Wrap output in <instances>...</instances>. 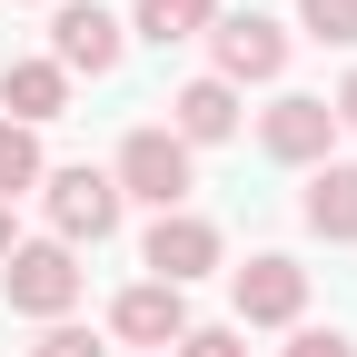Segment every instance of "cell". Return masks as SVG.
Returning <instances> with one entry per match:
<instances>
[{"label": "cell", "mask_w": 357, "mask_h": 357, "mask_svg": "<svg viewBox=\"0 0 357 357\" xmlns=\"http://www.w3.org/2000/svg\"><path fill=\"white\" fill-rule=\"evenodd\" d=\"M109 178H119V199H149L159 218H169V208H189V189H199V169H189V149H178L169 129H129Z\"/></svg>", "instance_id": "cell-1"}, {"label": "cell", "mask_w": 357, "mask_h": 357, "mask_svg": "<svg viewBox=\"0 0 357 357\" xmlns=\"http://www.w3.org/2000/svg\"><path fill=\"white\" fill-rule=\"evenodd\" d=\"M0 298L20 307V318H70L79 307V258L60 238H30V248L0 258Z\"/></svg>", "instance_id": "cell-2"}, {"label": "cell", "mask_w": 357, "mask_h": 357, "mask_svg": "<svg viewBox=\"0 0 357 357\" xmlns=\"http://www.w3.org/2000/svg\"><path fill=\"white\" fill-rule=\"evenodd\" d=\"M40 189H50V229H60V248H79V238L100 248V238L119 229V178H109V169L79 159V169H50Z\"/></svg>", "instance_id": "cell-3"}, {"label": "cell", "mask_w": 357, "mask_h": 357, "mask_svg": "<svg viewBox=\"0 0 357 357\" xmlns=\"http://www.w3.org/2000/svg\"><path fill=\"white\" fill-rule=\"evenodd\" d=\"M50 70H89V79H109L119 70V20L100 10V0H60V20H50Z\"/></svg>", "instance_id": "cell-4"}, {"label": "cell", "mask_w": 357, "mask_h": 357, "mask_svg": "<svg viewBox=\"0 0 357 357\" xmlns=\"http://www.w3.org/2000/svg\"><path fill=\"white\" fill-rule=\"evenodd\" d=\"M208 40H218V70L208 79H278L288 70V30L278 20H258V10H238V20H208Z\"/></svg>", "instance_id": "cell-5"}, {"label": "cell", "mask_w": 357, "mask_h": 357, "mask_svg": "<svg viewBox=\"0 0 357 357\" xmlns=\"http://www.w3.org/2000/svg\"><path fill=\"white\" fill-rule=\"evenodd\" d=\"M229 288H238V318H248V328H288L298 307H307V268L268 248V258H248V268H238Z\"/></svg>", "instance_id": "cell-6"}, {"label": "cell", "mask_w": 357, "mask_h": 357, "mask_svg": "<svg viewBox=\"0 0 357 357\" xmlns=\"http://www.w3.org/2000/svg\"><path fill=\"white\" fill-rule=\"evenodd\" d=\"M139 258H149L159 288H189V278H208V268H218V229H208V218H189V208H169Z\"/></svg>", "instance_id": "cell-7"}, {"label": "cell", "mask_w": 357, "mask_h": 357, "mask_svg": "<svg viewBox=\"0 0 357 357\" xmlns=\"http://www.w3.org/2000/svg\"><path fill=\"white\" fill-rule=\"evenodd\" d=\"M328 139H337V109H328V100H278V109L258 119V149L288 159V169H318Z\"/></svg>", "instance_id": "cell-8"}, {"label": "cell", "mask_w": 357, "mask_h": 357, "mask_svg": "<svg viewBox=\"0 0 357 357\" xmlns=\"http://www.w3.org/2000/svg\"><path fill=\"white\" fill-rule=\"evenodd\" d=\"M109 328H119L129 347H178V337H189V288H159V278H139V288H119V307H109Z\"/></svg>", "instance_id": "cell-9"}, {"label": "cell", "mask_w": 357, "mask_h": 357, "mask_svg": "<svg viewBox=\"0 0 357 357\" xmlns=\"http://www.w3.org/2000/svg\"><path fill=\"white\" fill-rule=\"evenodd\" d=\"M229 129H238V89L229 79H189L169 100V139L178 149H208V139H229Z\"/></svg>", "instance_id": "cell-10"}, {"label": "cell", "mask_w": 357, "mask_h": 357, "mask_svg": "<svg viewBox=\"0 0 357 357\" xmlns=\"http://www.w3.org/2000/svg\"><path fill=\"white\" fill-rule=\"evenodd\" d=\"M0 109H10L20 129H40V119L70 109V79H60L50 60H10V70H0Z\"/></svg>", "instance_id": "cell-11"}, {"label": "cell", "mask_w": 357, "mask_h": 357, "mask_svg": "<svg viewBox=\"0 0 357 357\" xmlns=\"http://www.w3.org/2000/svg\"><path fill=\"white\" fill-rule=\"evenodd\" d=\"M307 229L318 238H357V169H318L307 178Z\"/></svg>", "instance_id": "cell-12"}, {"label": "cell", "mask_w": 357, "mask_h": 357, "mask_svg": "<svg viewBox=\"0 0 357 357\" xmlns=\"http://www.w3.org/2000/svg\"><path fill=\"white\" fill-rule=\"evenodd\" d=\"M218 10L208 0H139V40H159V50H178V40H199Z\"/></svg>", "instance_id": "cell-13"}, {"label": "cell", "mask_w": 357, "mask_h": 357, "mask_svg": "<svg viewBox=\"0 0 357 357\" xmlns=\"http://www.w3.org/2000/svg\"><path fill=\"white\" fill-rule=\"evenodd\" d=\"M20 189H40V139L20 119H0V208H10Z\"/></svg>", "instance_id": "cell-14"}, {"label": "cell", "mask_w": 357, "mask_h": 357, "mask_svg": "<svg viewBox=\"0 0 357 357\" xmlns=\"http://www.w3.org/2000/svg\"><path fill=\"white\" fill-rule=\"evenodd\" d=\"M298 30L328 50H357V0H298Z\"/></svg>", "instance_id": "cell-15"}, {"label": "cell", "mask_w": 357, "mask_h": 357, "mask_svg": "<svg viewBox=\"0 0 357 357\" xmlns=\"http://www.w3.org/2000/svg\"><path fill=\"white\" fill-rule=\"evenodd\" d=\"M30 357H109L100 337H89V328H70V318H50V328H40V347Z\"/></svg>", "instance_id": "cell-16"}, {"label": "cell", "mask_w": 357, "mask_h": 357, "mask_svg": "<svg viewBox=\"0 0 357 357\" xmlns=\"http://www.w3.org/2000/svg\"><path fill=\"white\" fill-rule=\"evenodd\" d=\"M178 357H248V337H238V328H189Z\"/></svg>", "instance_id": "cell-17"}, {"label": "cell", "mask_w": 357, "mask_h": 357, "mask_svg": "<svg viewBox=\"0 0 357 357\" xmlns=\"http://www.w3.org/2000/svg\"><path fill=\"white\" fill-rule=\"evenodd\" d=\"M288 357H357V347H347L337 328H298V337H288Z\"/></svg>", "instance_id": "cell-18"}, {"label": "cell", "mask_w": 357, "mask_h": 357, "mask_svg": "<svg viewBox=\"0 0 357 357\" xmlns=\"http://www.w3.org/2000/svg\"><path fill=\"white\" fill-rule=\"evenodd\" d=\"M328 109H337V129H357V79L337 89V100H328Z\"/></svg>", "instance_id": "cell-19"}, {"label": "cell", "mask_w": 357, "mask_h": 357, "mask_svg": "<svg viewBox=\"0 0 357 357\" xmlns=\"http://www.w3.org/2000/svg\"><path fill=\"white\" fill-rule=\"evenodd\" d=\"M10 248H20V238H10V208H0V258H10Z\"/></svg>", "instance_id": "cell-20"}]
</instances>
